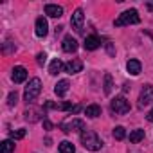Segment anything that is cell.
Masks as SVG:
<instances>
[{
	"label": "cell",
	"mask_w": 153,
	"mask_h": 153,
	"mask_svg": "<svg viewBox=\"0 0 153 153\" xmlns=\"http://www.w3.org/2000/svg\"><path fill=\"white\" fill-rule=\"evenodd\" d=\"M81 144L87 148V149H90V151H99L101 148H103V140L97 137V133L96 131H92V130H83L81 131Z\"/></svg>",
	"instance_id": "6da1fadb"
},
{
	"label": "cell",
	"mask_w": 153,
	"mask_h": 153,
	"mask_svg": "<svg viewBox=\"0 0 153 153\" xmlns=\"http://www.w3.org/2000/svg\"><path fill=\"white\" fill-rule=\"evenodd\" d=\"M40 92H42V81H40L38 78H33V79L27 83V87H25L24 99H25L27 103H33V101H36V97L40 96Z\"/></svg>",
	"instance_id": "7a4b0ae2"
},
{
	"label": "cell",
	"mask_w": 153,
	"mask_h": 153,
	"mask_svg": "<svg viewBox=\"0 0 153 153\" xmlns=\"http://www.w3.org/2000/svg\"><path fill=\"white\" fill-rule=\"evenodd\" d=\"M140 16L137 13V9H128L124 13L119 15V18L115 20V27H123V25H130V24H139Z\"/></svg>",
	"instance_id": "3957f363"
},
{
	"label": "cell",
	"mask_w": 153,
	"mask_h": 153,
	"mask_svg": "<svg viewBox=\"0 0 153 153\" xmlns=\"http://www.w3.org/2000/svg\"><path fill=\"white\" fill-rule=\"evenodd\" d=\"M110 106H112V112L117 114V115H124V114L130 112V103L126 101L124 96H117L115 99H112V105Z\"/></svg>",
	"instance_id": "277c9868"
},
{
	"label": "cell",
	"mask_w": 153,
	"mask_h": 153,
	"mask_svg": "<svg viewBox=\"0 0 153 153\" xmlns=\"http://www.w3.org/2000/svg\"><path fill=\"white\" fill-rule=\"evenodd\" d=\"M59 126L65 133H70V131H76V130H81V131L85 130V123L81 119H68V121H63Z\"/></svg>",
	"instance_id": "5b68a950"
},
{
	"label": "cell",
	"mask_w": 153,
	"mask_h": 153,
	"mask_svg": "<svg viewBox=\"0 0 153 153\" xmlns=\"http://www.w3.org/2000/svg\"><path fill=\"white\" fill-rule=\"evenodd\" d=\"M153 103V85H144V88L140 90V96H139V106H146Z\"/></svg>",
	"instance_id": "8992f818"
},
{
	"label": "cell",
	"mask_w": 153,
	"mask_h": 153,
	"mask_svg": "<svg viewBox=\"0 0 153 153\" xmlns=\"http://www.w3.org/2000/svg\"><path fill=\"white\" fill-rule=\"evenodd\" d=\"M83 22H85V15H83V9H76L72 18H70V24H72V29L76 33H81L83 31Z\"/></svg>",
	"instance_id": "52a82bcc"
},
{
	"label": "cell",
	"mask_w": 153,
	"mask_h": 153,
	"mask_svg": "<svg viewBox=\"0 0 153 153\" xmlns=\"http://www.w3.org/2000/svg\"><path fill=\"white\" fill-rule=\"evenodd\" d=\"M34 33H36V36H38V38H45V36H47V33H49V24H47V20H45L43 16L36 18Z\"/></svg>",
	"instance_id": "ba28073f"
},
{
	"label": "cell",
	"mask_w": 153,
	"mask_h": 153,
	"mask_svg": "<svg viewBox=\"0 0 153 153\" xmlns=\"http://www.w3.org/2000/svg\"><path fill=\"white\" fill-rule=\"evenodd\" d=\"M67 74H78L83 70V61L81 59H70L65 63V68H63Z\"/></svg>",
	"instance_id": "9c48e42d"
},
{
	"label": "cell",
	"mask_w": 153,
	"mask_h": 153,
	"mask_svg": "<svg viewBox=\"0 0 153 153\" xmlns=\"http://www.w3.org/2000/svg\"><path fill=\"white\" fill-rule=\"evenodd\" d=\"M11 78H13L15 83H24L27 79V70H25V67H15Z\"/></svg>",
	"instance_id": "30bf717a"
},
{
	"label": "cell",
	"mask_w": 153,
	"mask_h": 153,
	"mask_svg": "<svg viewBox=\"0 0 153 153\" xmlns=\"http://www.w3.org/2000/svg\"><path fill=\"white\" fill-rule=\"evenodd\" d=\"M61 49L65 52H76L78 51V42H76V38H72V36H65L63 43H61Z\"/></svg>",
	"instance_id": "8fae6325"
},
{
	"label": "cell",
	"mask_w": 153,
	"mask_h": 153,
	"mask_svg": "<svg viewBox=\"0 0 153 153\" xmlns=\"http://www.w3.org/2000/svg\"><path fill=\"white\" fill-rule=\"evenodd\" d=\"M45 15L51 16V18H59L63 15V7H59L56 4H47L45 6Z\"/></svg>",
	"instance_id": "7c38bea8"
},
{
	"label": "cell",
	"mask_w": 153,
	"mask_h": 153,
	"mask_svg": "<svg viewBox=\"0 0 153 153\" xmlns=\"http://www.w3.org/2000/svg\"><path fill=\"white\" fill-rule=\"evenodd\" d=\"M83 45H85V49H87V51H96V49L101 45V38H99V36H96V34H92V36H87Z\"/></svg>",
	"instance_id": "4fadbf2b"
},
{
	"label": "cell",
	"mask_w": 153,
	"mask_h": 153,
	"mask_svg": "<svg viewBox=\"0 0 153 153\" xmlns=\"http://www.w3.org/2000/svg\"><path fill=\"white\" fill-rule=\"evenodd\" d=\"M25 119L27 121H31V123H36L42 115H43V112H42V108H29V110H25Z\"/></svg>",
	"instance_id": "5bb4252c"
},
{
	"label": "cell",
	"mask_w": 153,
	"mask_h": 153,
	"mask_svg": "<svg viewBox=\"0 0 153 153\" xmlns=\"http://www.w3.org/2000/svg\"><path fill=\"white\" fill-rule=\"evenodd\" d=\"M126 68H128V72H130L131 76H139V74H140L142 65H140V61H139V59H130V61L126 63Z\"/></svg>",
	"instance_id": "9a60e30c"
},
{
	"label": "cell",
	"mask_w": 153,
	"mask_h": 153,
	"mask_svg": "<svg viewBox=\"0 0 153 153\" xmlns=\"http://www.w3.org/2000/svg\"><path fill=\"white\" fill-rule=\"evenodd\" d=\"M68 87H70V83H68L67 79H61V81H58V83H56V87H54V92H56V96L63 97V96L68 92Z\"/></svg>",
	"instance_id": "2e32d148"
},
{
	"label": "cell",
	"mask_w": 153,
	"mask_h": 153,
	"mask_svg": "<svg viewBox=\"0 0 153 153\" xmlns=\"http://www.w3.org/2000/svg\"><path fill=\"white\" fill-rule=\"evenodd\" d=\"M61 68H65V65L61 63V59H52V61H51V65H49V74L56 76V74H59V72H61Z\"/></svg>",
	"instance_id": "e0dca14e"
},
{
	"label": "cell",
	"mask_w": 153,
	"mask_h": 153,
	"mask_svg": "<svg viewBox=\"0 0 153 153\" xmlns=\"http://www.w3.org/2000/svg\"><path fill=\"white\" fill-rule=\"evenodd\" d=\"M85 114H87L88 117L96 119V117H99V115H101V108H99V105H88V106L85 108Z\"/></svg>",
	"instance_id": "ac0fdd59"
},
{
	"label": "cell",
	"mask_w": 153,
	"mask_h": 153,
	"mask_svg": "<svg viewBox=\"0 0 153 153\" xmlns=\"http://www.w3.org/2000/svg\"><path fill=\"white\" fill-rule=\"evenodd\" d=\"M59 153H76V148H74V144L72 142H68V140H63V142H59Z\"/></svg>",
	"instance_id": "d6986e66"
},
{
	"label": "cell",
	"mask_w": 153,
	"mask_h": 153,
	"mask_svg": "<svg viewBox=\"0 0 153 153\" xmlns=\"http://www.w3.org/2000/svg\"><path fill=\"white\" fill-rule=\"evenodd\" d=\"M0 151H2V153H13V151H15V142H13V139L4 140L2 146H0Z\"/></svg>",
	"instance_id": "ffe728a7"
},
{
	"label": "cell",
	"mask_w": 153,
	"mask_h": 153,
	"mask_svg": "<svg viewBox=\"0 0 153 153\" xmlns=\"http://www.w3.org/2000/svg\"><path fill=\"white\" fill-rule=\"evenodd\" d=\"M142 139H144V130H133L130 133V142H133V144L140 142Z\"/></svg>",
	"instance_id": "44dd1931"
},
{
	"label": "cell",
	"mask_w": 153,
	"mask_h": 153,
	"mask_svg": "<svg viewBox=\"0 0 153 153\" xmlns=\"http://www.w3.org/2000/svg\"><path fill=\"white\" fill-rule=\"evenodd\" d=\"M112 88H114V81H112V76L110 74H105V94L106 96H110L112 94Z\"/></svg>",
	"instance_id": "7402d4cb"
},
{
	"label": "cell",
	"mask_w": 153,
	"mask_h": 153,
	"mask_svg": "<svg viewBox=\"0 0 153 153\" xmlns=\"http://www.w3.org/2000/svg\"><path fill=\"white\" fill-rule=\"evenodd\" d=\"M124 137H126V130H124L123 126H115V128H114V139L123 140Z\"/></svg>",
	"instance_id": "603a6c76"
},
{
	"label": "cell",
	"mask_w": 153,
	"mask_h": 153,
	"mask_svg": "<svg viewBox=\"0 0 153 153\" xmlns=\"http://www.w3.org/2000/svg\"><path fill=\"white\" fill-rule=\"evenodd\" d=\"M16 103H18V94H16V90H15V92H11V94L7 96V106L13 108Z\"/></svg>",
	"instance_id": "cb8c5ba5"
},
{
	"label": "cell",
	"mask_w": 153,
	"mask_h": 153,
	"mask_svg": "<svg viewBox=\"0 0 153 153\" xmlns=\"http://www.w3.org/2000/svg\"><path fill=\"white\" fill-rule=\"evenodd\" d=\"M25 133H27V131H25L24 128H20V130H16V131H13V133H11V139H13V140H15V139H24V137H25Z\"/></svg>",
	"instance_id": "d4e9b609"
},
{
	"label": "cell",
	"mask_w": 153,
	"mask_h": 153,
	"mask_svg": "<svg viewBox=\"0 0 153 153\" xmlns=\"http://www.w3.org/2000/svg\"><path fill=\"white\" fill-rule=\"evenodd\" d=\"M45 61H47V54H45V52H40V54L36 56V63H38L40 67H43Z\"/></svg>",
	"instance_id": "484cf974"
},
{
	"label": "cell",
	"mask_w": 153,
	"mask_h": 153,
	"mask_svg": "<svg viewBox=\"0 0 153 153\" xmlns=\"http://www.w3.org/2000/svg\"><path fill=\"white\" fill-rule=\"evenodd\" d=\"M43 126H45L47 130H51V128H52V123H51V121H47V119H43Z\"/></svg>",
	"instance_id": "4316f807"
},
{
	"label": "cell",
	"mask_w": 153,
	"mask_h": 153,
	"mask_svg": "<svg viewBox=\"0 0 153 153\" xmlns=\"http://www.w3.org/2000/svg\"><path fill=\"white\" fill-rule=\"evenodd\" d=\"M146 119H148L149 123H153V108H151V110L148 112V115H146Z\"/></svg>",
	"instance_id": "83f0119b"
},
{
	"label": "cell",
	"mask_w": 153,
	"mask_h": 153,
	"mask_svg": "<svg viewBox=\"0 0 153 153\" xmlns=\"http://www.w3.org/2000/svg\"><path fill=\"white\" fill-rule=\"evenodd\" d=\"M79 110H81V106H79V105H76V106H72V110H70V112H74V114H78Z\"/></svg>",
	"instance_id": "f1b7e54d"
},
{
	"label": "cell",
	"mask_w": 153,
	"mask_h": 153,
	"mask_svg": "<svg viewBox=\"0 0 153 153\" xmlns=\"http://www.w3.org/2000/svg\"><path fill=\"white\" fill-rule=\"evenodd\" d=\"M148 7H149V9H153V4H148Z\"/></svg>",
	"instance_id": "f546056e"
}]
</instances>
